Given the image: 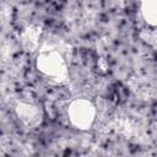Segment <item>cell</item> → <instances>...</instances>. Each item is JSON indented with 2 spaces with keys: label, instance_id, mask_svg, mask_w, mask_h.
Masks as SVG:
<instances>
[{
  "label": "cell",
  "instance_id": "6da1fadb",
  "mask_svg": "<svg viewBox=\"0 0 157 157\" xmlns=\"http://www.w3.org/2000/svg\"><path fill=\"white\" fill-rule=\"evenodd\" d=\"M36 69L55 83H64L69 77L66 60L58 49L52 47H39L36 55Z\"/></svg>",
  "mask_w": 157,
  "mask_h": 157
},
{
  "label": "cell",
  "instance_id": "277c9868",
  "mask_svg": "<svg viewBox=\"0 0 157 157\" xmlns=\"http://www.w3.org/2000/svg\"><path fill=\"white\" fill-rule=\"evenodd\" d=\"M43 29L38 25H31L26 27L21 33V43L28 52H37L39 49V42L42 38Z\"/></svg>",
  "mask_w": 157,
  "mask_h": 157
},
{
  "label": "cell",
  "instance_id": "3957f363",
  "mask_svg": "<svg viewBox=\"0 0 157 157\" xmlns=\"http://www.w3.org/2000/svg\"><path fill=\"white\" fill-rule=\"evenodd\" d=\"M15 112L20 121L27 128H37L43 120V113L39 107L28 102H18L15 107Z\"/></svg>",
  "mask_w": 157,
  "mask_h": 157
},
{
  "label": "cell",
  "instance_id": "7a4b0ae2",
  "mask_svg": "<svg viewBox=\"0 0 157 157\" xmlns=\"http://www.w3.org/2000/svg\"><path fill=\"white\" fill-rule=\"evenodd\" d=\"M66 114L72 128L80 131H87L96 121L97 108L88 98H76L69 103Z\"/></svg>",
  "mask_w": 157,
  "mask_h": 157
},
{
  "label": "cell",
  "instance_id": "5b68a950",
  "mask_svg": "<svg viewBox=\"0 0 157 157\" xmlns=\"http://www.w3.org/2000/svg\"><path fill=\"white\" fill-rule=\"evenodd\" d=\"M140 13L145 23L150 27L157 25V0H139Z\"/></svg>",
  "mask_w": 157,
  "mask_h": 157
}]
</instances>
